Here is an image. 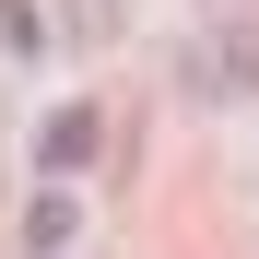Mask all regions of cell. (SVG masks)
Wrapping results in <instances>:
<instances>
[{
	"label": "cell",
	"instance_id": "1",
	"mask_svg": "<svg viewBox=\"0 0 259 259\" xmlns=\"http://www.w3.org/2000/svg\"><path fill=\"white\" fill-rule=\"evenodd\" d=\"M200 82H236V95H259V35H247V48H212V59H200Z\"/></svg>",
	"mask_w": 259,
	"mask_h": 259
},
{
	"label": "cell",
	"instance_id": "2",
	"mask_svg": "<svg viewBox=\"0 0 259 259\" xmlns=\"http://www.w3.org/2000/svg\"><path fill=\"white\" fill-rule=\"evenodd\" d=\"M48 153H59V165H82V153H95V118H82V106H71V118H48Z\"/></svg>",
	"mask_w": 259,
	"mask_h": 259
},
{
	"label": "cell",
	"instance_id": "3",
	"mask_svg": "<svg viewBox=\"0 0 259 259\" xmlns=\"http://www.w3.org/2000/svg\"><path fill=\"white\" fill-rule=\"evenodd\" d=\"M0 35H12V48H35V12H24V0H0Z\"/></svg>",
	"mask_w": 259,
	"mask_h": 259
}]
</instances>
